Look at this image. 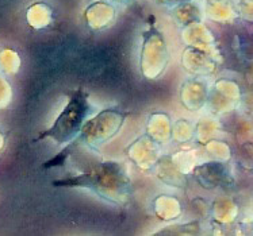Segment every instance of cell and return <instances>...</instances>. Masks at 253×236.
<instances>
[{
    "instance_id": "cell-1",
    "label": "cell",
    "mask_w": 253,
    "mask_h": 236,
    "mask_svg": "<svg viewBox=\"0 0 253 236\" xmlns=\"http://www.w3.org/2000/svg\"><path fill=\"white\" fill-rule=\"evenodd\" d=\"M88 111H89V105H88L87 95H84L82 91L75 92L65 109L57 118L56 123L46 133L41 134L40 139L50 138L58 143L67 142L80 130L84 119L87 118Z\"/></svg>"
}]
</instances>
